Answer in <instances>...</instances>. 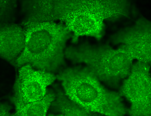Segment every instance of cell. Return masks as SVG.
<instances>
[{
    "instance_id": "1",
    "label": "cell",
    "mask_w": 151,
    "mask_h": 116,
    "mask_svg": "<svg viewBox=\"0 0 151 116\" xmlns=\"http://www.w3.org/2000/svg\"><path fill=\"white\" fill-rule=\"evenodd\" d=\"M25 47L14 65H29L36 70L52 72L65 65L66 43L71 32L64 24L54 22L22 24Z\"/></svg>"
},
{
    "instance_id": "2",
    "label": "cell",
    "mask_w": 151,
    "mask_h": 116,
    "mask_svg": "<svg viewBox=\"0 0 151 116\" xmlns=\"http://www.w3.org/2000/svg\"><path fill=\"white\" fill-rule=\"evenodd\" d=\"M65 94L88 111L107 116H124L128 110L120 94L110 91L86 67L65 69L57 76Z\"/></svg>"
},
{
    "instance_id": "3",
    "label": "cell",
    "mask_w": 151,
    "mask_h": 116,
    "mask_svg": "<svg viewBox=\"0 0 151 116\" xmlns=\"http://www.w3.org/2000/svg\"><path fill=\"white\" fill-rule=\"evenodd\" d=\"M130 4L124 1H66L60 20L73 33L72 42L80 36L101 39L105 20H114L129 15Z\"/></svg>"
},
{
    "instance_id": "4",
    "label": "cell",
    "mask_w": 151,
    "mask_h": 116,
    "mask_svg": "<svg viewBox=\"0 0 151 116\" xmlns=\"http://www.w3.org/2000/svg\"><path fill=\"white\" fill-rule=\"evenodd\" d=\"M66 57L76 63H84L99 80L112 85L127 77L133 59L122 46L114 49L108 46L83 44L65 49Z\"/></svg>"
},
{
    "instance_id": "5",
    "label": "cell",
    "mask_w": 151,
    "mask_h": 116,
    "mask_svg": "<svg viewBox=\"0 0 151 116\" xmlns=\"http://www.w3.org/2000/svg\"><path fill=\"white\" fill-rule=\"evenodd\" d=\"M149 64L138 61L133 64L120 95L131 104L128 113L133 116L151 115V81Z\"/></svg>"
},
{
    "instance_id": "6",
    "label": "cell",
    "mask_w": 151,
    "mask_h": 116,
    "mask_svg": "<svg viewBox=\"0 0 151 116\" xmlns=\"http://www.w3.org/2000/svg\"><path fill=\"white\" fill-rule=\"evenodd\" d=\"M114 44H121L133 59L150 64L151 62V24L140 19L132 26L120 31L112 38Z\"/></svg>"
},
{
    "instance_id": "7",
    "label": "cell",
    "mask_w": 151,
    "mask_h": 116,
    "mask_svg": "<svg viewBox=\"0 0 151 116\" xmlns=\"http://www.w3.org/2000/svg\"><path fill=\"white\" fill-rule=\"evenodd\" d=\"M56 78L51 72L23 66L19 69L13 97L25 104L41 100L46 95L47 87Z\"/></svg>"
},
{
    "instance_id": "8",
    "label": "cell",
    "mask_w": 151,
    "mask_h": 116,
    "mask_svg": "<svg viewBox=\"0 0 151 116\" xmlns=\"http://www.w3.org/2000/svg\"><path fill=\"white\" fill-rule=\"evenodd\" d=\"M0 32L1 57L14 65L25 47L23 28L17 24L4 23L1 26Z\"/></svg>"
},
{
    "instance_id": "9",
    "label": "cell",
    "mask_w": 151,
    "mask_h": 116,
    "mask_svg": "<svg viewBox=\"0 0 151 116\" xmlns=\"http://www.w3.org/2000/svg\"><path fill=\"white\" fill-rule=\"evenodd\" d=\"M64 1H25L22 4L26 21L43 22L60 20Z\"/></svg>"
},
{
    "instance_id": "10",
    "label": "cell",
    "mask_w": 151,
    "mask_h": 116,
    "mask_svg": "<svg viewBox=\"0 0 151 116\" xmlns=\"http://www.w3.org/2000/svg\"><path fill=\"white\" fill-rule=\"evenodd\" d=\"M55 99L53 93H49L41 100L24 103L20 100L12 97V101L15 107V112L12 116H45L50 105Z\"/></svg>"
},
{
    "instance_id": "11",
    "label": "cell",
    "mask_w": 151,
    "mask_h": 116,
    "mask_svg": "<svg viewBox=\"0 0 151 116\" xmlns=\"http://www.w3.org/2000/svg\"><path fill=\"white\" fill-rule=\"evenodd\" d=\"M52 104L55 110L60 113L59 115L91 116L97 115L84 110L61 92H58L56 100Z\"/></svg>"
},
{
    "instance_id": "12",
    "label": "cell",
    "mask_w": 151,
    "mask_h": 116,
    "mask_svg": "<svg viewBox=\"0 0 151 116\" xmlns=\"http://www.w3.org/2000/svg\"><path fill=\"white\" fill-rule=\"evenodd\" d=\"M14 3L12 1H1V19L2 21L10 18L15 7Z\"/></svg>"
},
{
    "instance_id": "13",
    "label": "cell",
    "mask_w": 151,
    "mask_h": 116,
    "mask_svg": "<svg viewBox=\"0 0 151 116\" xmlns=\"http://www.w3.org/2000/svg\"><path fill=\"white\" fill-rule=\"evenodd\" d=\"M11 110V107L6 104H1V111H0V115L1 116H10L12 114L10 113V111Z\"/></svg>"
}]
</instances>
